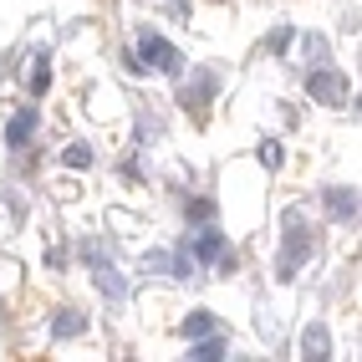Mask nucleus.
Segmentation results:
<instances>
[{"instance_id": "nucleus-19", "label": "nucleus", "mask_w": 362, "mask_h": 362, "mask_svg": "<svg viewBox=\"0 0 362 362\" xmlns=\"http://www.w3.org/2000/svg\"><path fill=\"white\" fill-rule=\"evenodd\" d=\"M143 271H153V276H168V250H148V255H143Z\"/></svg>"}, {"instance_id": "nucleus-22", "label": "nucleus", "mask_w": 362, "mask_h": 362, "mask_svg": "<svg viewBox=\"0 0 362 362\" xmlns=\"http://www.w3.org/2000/svg\"><path fill=\"white\" fill-rule=\"evenodd\" d=\"M0 327H6V301H0Z\"/></svg>"}, {"instance_id": "nucleus-3", "label": "nucleus", "mask_w": 362, "mask_h": 362, "mask_svg": "<svg viewBox=\"0 0 362 362\" xmlns=\"http://www.w3.org/2000/svg\"><path fill=\"white\" fill-rule=\"evenodd\" d=\"M220 66H194L189 71V82H179V107L194 117V123H204L209 117V103L220 98Z\"/></svg>"}, {"instance_id": "nucleus-10", "label": "nucleus", "mask_w": 362, "mask_h": 362, "mask_svg": "<svg viewBox=\"0 0 362 362\" xmlns=\"http://www.w3.org/2000/svg\"><path fill=\"white\" fill-rule=\"evenodd\" d=\"M301 357H332V337H327V327L322 322H311L306 332H301Z\"/></svg>"}, {"instance_id": "nucleus-8", "label": "nucleus", "mask_w": 362, "mask_h": 362, "mask_svg": "<svg viewBox=\"0 0 362 362\" xmlns=\"http://www.w3.org/2000/svg\"><path fill=\"white\" fill-rule=\"evenodd\" d=\"M189 357H199V362L230 357V337H225V332H204V337H189Z\"/></svg>"}, {"instance_id": "nucleus-16", "label": "nucleus", "mask_w": 362, "mask_h": 362, "mask_svg": "<svg viewBox=\"0 0 362 362\" xmlns=\"http://www.w3.org/2000/svg\"><path fill=\"white\" fill-rule=\"evenodd\" d=\"M184 220H189V225H209V220H214V199H209V194L189 199V204H184Z\"/></svg>"}, {"instance_id": "nucleus-4", "label": "nucleus", "mask_w": 362, "mask_h": 362, "mask_svg": "<svg viewBox=\"0 0 362 362\" xmlns=\"http://www.w3.org/2000/svg\"><path fill=\"white\" fill-rule=\"evenodd\" d=\"M306 92H311V103H322V107H347V98H352V77H347L342 66L322 62V66L306 71Z\"/></svg>"}, {"instance_id": "nucleus-11", "label": "nucleus", "mask_w": 362, "mask_h": 362, "mask_svg": "<svg viewBox=\"0 0 362 362\" xmlns=\"http://www.w3.org/2000/svg\"><path fill=\"white\" fill-rule=\"evenodd\" d=\"M82 332H87V317H82L77 306L57 311V322H52V337H57V342H62V337H82Z\"/></svg>"}, {"instance_id": "nucleus-1", "label": "nucleus", "mask_w": 362, "mask_h": 362, "mask_svg": "<svg viewBox=\"0 0 362 362\" xmlns=\"http://www.w3.org/2000/svg\"><path fill=\"white\" fill-rule=\"evenodd\" d=\"M281 225H286V230H281V250H276V281H296V271L322 250V235L306 225V209H301V204L286 209Z\"/></svg>"}, {"instance_id": "nucleus-5", "label": "nucleus", "mask_w": 362, "mask_h": 362, "mask_svg": "<svg viewBox=\"0 0 362 362\" xmlns=\"http://www.w3.org/2000/svg\"><path fill=\"white\" fill-rule=\"evenodd\" d=\"M225 250H230V240H225V230H214V220H209V225H194V240H189L194 265H214Z\"/></svg>"}, {"instance_id": "nucleus-17", "label": "nucleus", "mask_w": 362, "mask_h": 362, "mask_svg": "<svg viewBox=\"0 0 362 362\" xmlns=\"http://www.w3.org/2000/svg\"><path fill=\"white\" fill-rule=\"evenodd\" d=\"M301 57L322 66V62H327V36H317V31H311V36H301Z\"/></svg>"}, {"instance_id": "nucleus-7", "label": "nucleus", "mask_w": 362, "mask_h": 362, "mask_svg": "<svg viewBox=\"0 0 362 362\" xmlns=\"http://www.w3.org/2000/svg\"><path fill=\"white\" fill-rule=\"evenodd\" d=\"M36 123H41V112H36L31 103H21V107H16V117L6 123V148H11V153L31 148V133H36Z\"/></svg>"}, {"instance_id": "nucleus-13", "label": "nucleus", "mask_w": 362, "mask_h": 362, "mask_svg": "<svg viewBox=\"0 0 362 362\" xmlns=\"http://www.w3.org/2000/svg\"><path fill=\"white\" fill-rule=\"evenodd\" d=\"M168 276H174V281H189V276H194V255H189V245L168 250Z\"/></svg>"}, {"instance_id": "nucleus-14", "label": "nucleus", "mask_w": 362, "mask_h": 362, "mask_svg": "<svg viewBox=\"0 0 362 362\" xmlns=\"http://www.w3.org/2000/svg\"><path fill=\"white\" fill-rule=\"evenodd\" d=\"M52 87V66H46V46H36V71H31V98H46Z\"/></svg>"}, {"instance_id": "nucleus-2", "label": "nucleus", "mask_w": 362, "mask_h": 362, "mask_svg": "<svg viewBox=\"0 0 362 362\" xmlns=\"http://www.w3.org/2000/svg\"><path fill=\"white\" fill-rule=\"evenodd\" d=\"M133 57L143 71H158V77H184V52L174 41H163L153 26H138V46H133Z\"/></svg>"}, {"instance_id": "nucleus-20", "label": "nucleus", "mask_w": 362, "mask_h": 362, "mask_svg": "<svg viewBox=\"0 0 362 362\" xmlns=\"http://www.w3.org/2000/svg\"><path fill=\"white\" fill-rule=\"evenodd\" d=\"M291 36H296L291 26H281V31H276L271 41H265V46H271V52H286V46H291Z\"/></svg>"}, {"instance_id": "nucleus-6", "label": "nucleus", "mask_w": 362, "mask_h": 362, "mask_svg": "<svg viewBox=\"0 0 362 362\" xmlns=\"http://www.w3.org/2000/svg\"><path fill=\"white\" fill-rule=\"evenodd\" d=\"M322 209L332 214V225H357V189L327 184V189H322Z\"/></svg>"}, {"instance_id": "nucleus-21", "label": "nucleus", "mask_w": 362, "mask_h": 362, "mask_svg": "<svg viewBox=\"0 0 362 362\" xmlns=\"http://www.w3.org/2000/svg\"><path fill=\"white\" fill-rule=\"evenodd\" d=\"M260 158H265V163L276 168V163H281V143H265V148H260Z\"/></svg>"}, {"instance_id": "nucleus-12", "label": "nucleus", "mask_w": 362, "mask_h": 362, "mask_svg": "<svg viewBox=\"0 0 362 362\" xmlns=\"http://www.w3.org/2000/svg\"><path fill=\"white\" fill-rule=\"evenodd\" d=\"M77 255L87 260V271H98V265H107V260H112V250L103 245L98 235H92V240H82V245H77Z\"/></svg>"}, {"instance_id": "nucleus-15", "label": "nucleus", "mask_w": 362, "mask_h": 362, "mask_svg": "<svg viewBox=\"0 0 362 362\" xmlns=\"http://www.w3.org/2000/svg\"><path fill=\"white\" fill-rule=\"evenodd\" d=\"M204 332H220V317H209V311H189V317H184V337H204Z\"/></svg>"}, {"instance_id": "nucleus-18", "label": "nucleus", "mask_w": 362, "mask_h": 362, "mask_svg": "<svg viewBox=\"0 0 362 362\" xmlns=\"http://www.w3.org/2000/svg\"><path fill=\"white\" fill-rule=\"evenodd\" d=\"M62 163H71V168H92V148H87V143H71V148H62Z\"/></svg>"}, {"instance_id": "nucleus-9", "label": "nucleus", "mask_w": 362, "mask_h": 362, "mask_svg": "<svg viewBox=\"0 0 362 362\" xmlns=\"http://www.w3.org/2000/svg\"><path fill=\"white\" fill-rule=\"evenodd\" d=\"M92 276H98V291H103V296H107L112 306H123V301H128V281L112 271V260H107V265H98Z\"/></svg>"}]
</instances>
